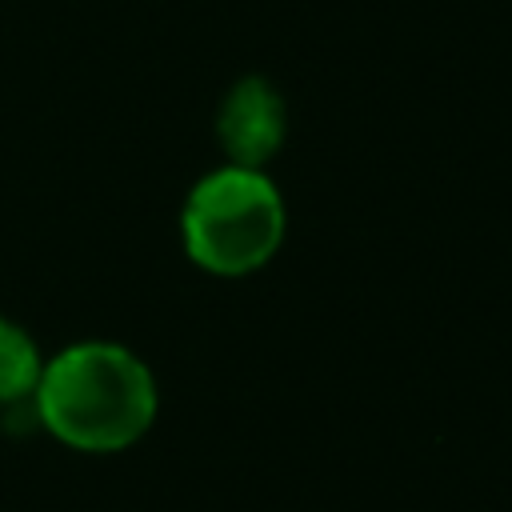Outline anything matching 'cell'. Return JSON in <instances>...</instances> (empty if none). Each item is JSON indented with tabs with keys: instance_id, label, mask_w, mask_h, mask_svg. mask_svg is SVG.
Segmentation results:
<instances>
[{
	"instance_id": "6da1fadb",
	"label": "cell",
	"mask_w": 512,
	"mask_h": 512,
	"mask_svg": "<svg viewBox=\"0 0 512 512\" xmlns=\"http://www.w3.org/2000/svg\"><path fill=\"white\" fill-rule=\"evenodd\" d=\"M32 408L60 444L80 452H120L152 428L160 392L152 368L132 348L80 340L44 360Z\"/></svg>"
},
{
	"instance_id": "7a4b0ae2",
	"label": "cell",
	"mask_w": 512,
	"mask_h": 512,
	"mask_svg": "<svg viewBox=\"0 0 512 512\" xmlns=\"http://www.w3.org/2000/svg\"><path fill=\"white\" fill-rule=\"evenodd\" d=\"M288 228V208L264 168L220 164L204 172L180 208V240L196 268L212 276H248L264 268Z\"/></svg>"
},
{
	"instance_id": "3957f363",
	"label": "cell",
	"mask_w": 512,
	"mask_h": 512,
	"mask_svg": "<svg viewBox=\"0 0 512 512\" xmlns=\"http://www.w3.org/2000/svg\"><path fill=\"white\" fill-rule=\"evenodd\" d=\"M284 136L288 108L280 88L264 76H240L216 108V144L224 152V164L268 168V160L284 148Z\"/></svg>"
},
{
	"instance_id": "277c9868",
	"label": "cell",
	"mask_w": 512,
	"mask_h": 512,
	"mask_svg": "<svg viewBox=\"0 0 512 512\" xmlns=\"http://www.w3.org/2000/svg\"><path fill=\"white\" fill-rule=\"evenodd\" d=\"M44 372V356L36 340L8 316H0V404L32 400Z\"/></svg>"
}]
</instances>
